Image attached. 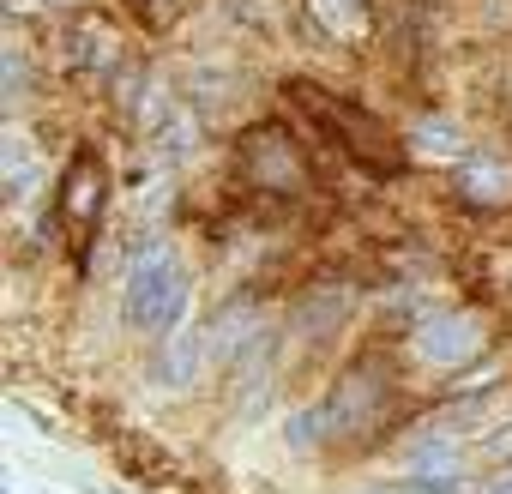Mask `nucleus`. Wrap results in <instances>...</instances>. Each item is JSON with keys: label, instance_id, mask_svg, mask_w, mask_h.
<instances>
[{"label": "nucleus", "instance_id": "1a4fd4ad", "mask_svg": "<svg viewBox=\"0 0 512 494\" xmlns=\"http://www.w3.org/2000/svg\"><path fill=\"white\" fill-rule=\"evenodd\" d=\"M344 314H350V296H344V290H320V296H308V302L296 308V338L308 332V344H314V338L338 332V326H344Z\"/></svg>", "mask_w": 512, "mask_h": 494}, {"label": "nucleus", "instance_id": "f8f14e48", "mask_svg": "<svg viewBox=\"0 0 512 494\" xmlns=\"http://www.w3.org/2000/svg\"><path fill=\"white\" fill-rule=\"evenodd\" d=\"M31 181H37V151H31V139L7 133V199L13 205L31 199Z\"/></svg>", "mask_w": 512, "mask_h": 494}, {"label": "nucleus", "instance_id": "39448f33", "mask_svg": "<svg viewBox=\"0 0 512 494\" xmlns=\"http://www.w3.org/2000/svg\"><path fill=\"white\" fill-rule=\"evenodd\" d=\"M103 199H109V175H103V163H97L91 151H79L73 169H67V181H61V217H67V229H73L79 241L97 235Z\"/></svg>", "mask_w": 512, "mask_h": 494}, {"label": "nucleus", "instance_id": "ddd939ff", "mask_svg": "<svg viewBox=\"0 0 512 494\" xmlns=\"http://www.w3.org/2000/svg\"><path fill=\"white\" fill-rule=\"evenodd\" d=\"M19 97H25V55H19V49H7V103L19 109Z\"/></svg>", "mask_w": 512, "mask_h": 494}, {"label": "nucleus", "instance_id": "2eb2a0df", "mask_svg": "<svg viewBox=\"0 0 512 494\" xmlns=\"http://www.w3.org/2000/svg\"><path fill=\"white\" fill-rule=\"evenodd\" d=\"M356 494H392V488H356Z\"/></svg>", "mask_w": 512, "mask_h": 494}, {"label": "nucleus", "instance_id": "f257e3e1", "mask_svg": "<svg viewBox=\"0 0 512 494\" xmlns=\"http://www.w3.org/2000/svg\"><path fill=\"white\" fill-rule=\"evenodd\" d=\"M187 302H193L187 266L169 254V247H139L127 278H121V314H127V326L145 332V338H169V332H181Z\"/></svg>", "mask_w": 512, "mask_h": 494}, {"label": "nucleus", "instance_id": "7ed1b4c3", "mask_svg": "<svg viewBox=\"0 0 512 494\" xmlns=\"http://www.w3.org/2000/svg\"><path fill=\"white\" fill-rule=\"evenodd\" d=\"M386 398H392V380H386V368L380 362H356L326 398H320V416H326V434L332 440H350V434H362L380 410H386Z\"/></svg>", "mask_w": 512, "mask_h": 494}, {"label": "nucleus", "instance_id": "20e7f679", "mask_svg": "<svg viewBox=\"0 0 512 494\" xmlns=\"http://www.w3.org/2000/svg\"><path fill=\"white\" fill-rule=\"evenodd\" d=\"M241 163H247V175L260 181L266 193H296V187L308 181V169H302L296 145H290L278 127H260V133H247V139H241Z\"/></svg>", "mask_w": 512, "mask_h": 494}, {"label": "nucleus", "instance_id": "6e6552de", "mask_svg": "<svg viewBox=\"0 0 512 494\" xmlns=\"http://www.w3.org/2000/svg\"><path fill=\"white\" fill-rule=\"evenodd\" d=\"M67 61H73L79 73H103V67H115V61H121V37H115V25L97 19V13H79V19L67 25Z\"/></svg>", "mask_w": 512, "mask_h": 494}, {"label": "nucleus", "instance_id": "f03ea898", "mask_svg": "<svg viewBox=\"0 0 512 494\" xmlns=\"http://www.w3.org/2000/svg\"><path fill=\"white\" fill-rule=\"evenodd\" d=\"M488 350V320L476 308H446V314H428L416 332H410V356L422 368H470L482 362Z\"/></svg>", "mask_w": 512, "mask_h": 494}, {"label": "nucleus", "instance_id": "4468645a", "mask_svg": "<svg viewBox=\"0 0 512 494\" xmlns=\"http://www.w3.org/2000/svg\"><path fill=\"white\" fill-rule=\"evenodd\" d=\"M482 494H512V464H506V470H494V476H488V488H482Z\"/></svg>", "mask_w": 512, "mask_h": 494}, {"label": "nucleus", "instance_id": "423d86ee", "mask_svg": "<svg viewBox=\"0 0 512 494\" xmlns=\"http://www.w3.org/2000/svg\"><path fill=\"white\" fill-rule=\"evenodd\" d=\"M452 187L464 205H512V157L500 151H464L452 163Z\"/></svg>", "mask_w": 512, "mask_h": 494}, {"label": "nucleus", "instance_id": "0eeeda50", "mask_svg": "<svg viewBox=\"0 0 512 494\" xmlns=\"http://www.w3.org/2000/svg\"><path fill=\"white\" fill-rule=\"evenodd\" d=\"M205 362H211V338H205L199 326H181V332L163 338V350H157V362H151V380H157L163 392H187Z\"/></svg>", "mask_w": 512, "mask_h": 494}, {"label": "nucleus", "instance_id": "9b49d317", "mask_svg": "<svg viewBox=\"0 0 512 494\" xmlns=\"http://www.w3.org/2000/svg\"><path fill=\"white\" fill-rule=\"evenodd\" d=\"M410 151L440 157V163H458V157H464V133H458L452 121H416V127H410Z\"/></svg>", "mask_w": 512, "mask_h": 494}, {"label": "nucleus", "instance_id": "9d476101", "mask_svg": "<svg viewBox=\"0 0 512 494\" xmlns=\"http://www.w3.org/2000/svg\"><path fill=\"white\" fill-rule=\"evenodd\" d=\"M308 19H314L326 37L350 43V37L368 25V0H308Z\"/></svg>", "mask_w": 512, "mask_h": 494}]
</instances>
